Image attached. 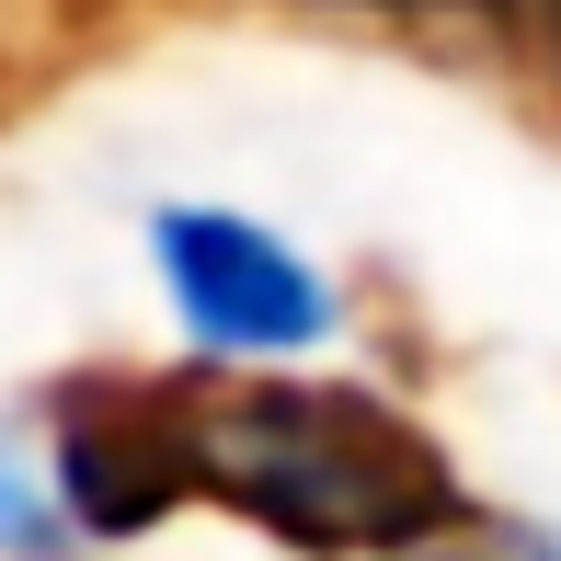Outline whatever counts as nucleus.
Returning <instances> with one entry per match:
<instances>
[{"mask_svg": "<svg viewBox=\"0 0 561 561\" xmlns=\"http://www.w3.org/2000/svg\"><path fill=\"white\" fill-rule=\"evenodd\" d=\"M195 493L298 550H424L470 527V493L413 413L367 390H241L195 424Z\"/></svg>", "mask_w": 561, "mask_h": 561, "instance_id": "nucleus-1", "label": "nucleus"}, {"mask_svg": "<svg viewBox=\"0 0 561 561\" xmlns=\"http://www.w3.org/2000/svg\"><path fill=\"white\" fill-rule=\"evenodd\" d=\"M149 241H161L172 310H184V333L207 355H298V344L333 333V287L275 229H252L229 207H172Z\"/></svg>", "mask_w": 561, "mask_h": 561, "instance_id": "nucleus-2", "label": "nucleus"}, {"mask_svg": "<svg viewBox=\"0 0 561 561\" xmlns=\"http://www.w3.org/2000/svg\"><path fill=\"white\" fill-rule=\"evenodd\" d=\"M46 481H35V458H23L12 436H0V550H46Z\"/></svg>", "mask_w": 561, "mask_h": 561, "instance_id": "nucleus-3", "label": "nucleus"}, {"mask_svg": "<svg viewBox=\"0 0 561 561\" xmlns=\"http://www.w3.org/2000/svg\"><path fill=\"white\" fill-rule=\"evenodd\" d=\"M550 46H561V0H550Z\"/></svg>", "mask_w": 561, "mask_h": 561, "instance_id": "nucleus-4", "label": "nucleus"}]
</instances>
